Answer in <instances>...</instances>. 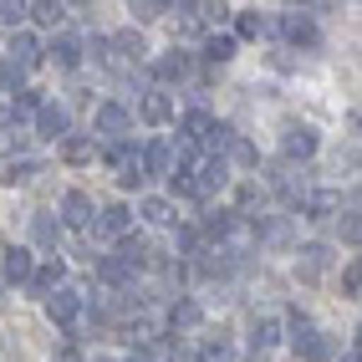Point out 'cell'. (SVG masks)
Instances as JSON below:
<instances>
[{
	"label": "cell",
	"mask_w": 362,
	"mask_h": 362,
	"mask_svg": "<svg viewBox=\"0 0 362 362\" xmlns=\"http://www.w3.org/2000/svg\"><path fill=\"white\" fill-rule=\"evenodd\" d=\"M92 128H98L107 143H123V138H128V107H123V103H98Z\"/></svg>",
	"instance_id": "6da1fadb"
},
{
	"label": "cell",
	"mask_w": 362,
	"mask_h": 362,
	"mask_svg": "<svg viewBox=\"0 0 362 362\" xmlns=\"http://www.w3.org/2000/svg\"><path fill=\"white\" fill-rule=\"evenodd\" d=\"M189 174L199 179L204 199H209L214 189H225V184H230V158H209V153H194V168H189Z\"/></svg>",
	"instance_id": "7a4b0ae2"
},
{
	"label": "cell",
	"mask_w": 362,
	"mask_h": 362,
	"mask_svg": "<svg viewBox=\"0 0 362 362\" xmlns=\"http://www.w3.org/2000/svg\"><path fill=\"white\" fill-rule=\"evenodd\" d=\"M255 240L271 250H286L291 245V214H260L255 220Z\"/></svg>",
	"instance_id": "3957f363"
},
{
	"label": "cell",
	"mask_w": 362,
	"mask_h": 362,
	"mask_svg": "<svg viewBox=\"0 0 362 362\" xmlns=\"http://www.w3.org/2000/svg\"><path fill=\"white\" fill-rule=\"evenodd\" d=\"M6 62H11L16 71L41 66V41H36L31 31H16V36H11V46H6Z\"/></svg>",
	"instance_id": "277c9868"
},
{
	"label": "cell",
	"mask_w": 362,
	"mask_h": 362,
	"mask_svg": "<svg viewBox=\"0 0 362 362\" xmlns=\"http://www.w3.org/2000/svg\"><path fill=\"white\" fill-rule=\"evenodd\" d=\"M317 128H306V123H291V128H286V138H281V153L286 158H311V153H317Z\"/></svg>",
	"instance_id": "5b68a950"
},
{
	"label": "cell",
	"mask_w": 362,
	"mask_h": 362,
	"mask_svg": "<svg viewBox=\"0 0 362 362\" xmlns=\"http://www.w3.org/2000/svg\"><path fill=\"white\" fill-rule=\"evenodd\" d=\"M66 128H71V112H66L62 103H46V107L36 112V133H41V138H62V143H66V138H71Z\"/></svg>",
	"instance_id": "8992f818"
},
{
	"label": "cell",
	"mask_w": 362,
	"mask_h": 362,
	"mask_svg": "<svg viewBox=\"0 0 362 362\" xmlns=\"http://www.w3.org/2000/svg\"><path fill=\"white\" fill-rule=\"evenodd\" d=\"M82 301H87V291H77V286H62V291H57L52 301H46V317L66 327V322H71V317L82 311Z\"/></svg>",
	"instance_id": "52a82bcc"
},
{
	"label": "cell",
	"mask_w": 362,
	"mask_h": 362,
	"mask_svg": "<svg viewBox=\"0 0 362 362\" xmlns=\"http://www.w3.org/2000/svg\"><path fill=\"white\" fill-rule=\"evenodd\" d=\"M128 225H133V214H128V204H103V214H98V220H92V230H98V235H112V240H123L128 235Z\"/></svg>",
	"instance_id": "ba28073f"
},
{
	"label": "cell",
	"mask_w": 362,
	"mask_h": 362,
	"mask_svg": "<svg viewBox=\"0 0 362 362\" xmlns=\"http://www.w3.org/2000/svg\"><path fill=\"white\" fill-rule=\"evenodd\" d=\"M62 225H71V230H92V199L82 194V189H71V194L62 199Z\"/></svg>",
	"instance_id": "9c48e42d"
},
{
	"label": "cell",
	"mask_w": 362,
	"mask_h": 362,
	"mask_svg": "<svg viewBox=\"0 0 362 362\" xmlns=\"http://www.w3.org/2000/svg\"><path fill=\"white\" fill-rule=\"evenodd\" d=\"M107 41H112L117 62H143V57H148V41H143V31H138V26L117 31V36H107Z\"/></svg>",
	"instance_id": "30bf717a"
},
{
	"label": "cell",
	"mask_w": 362,
	"mask_h": 362,
	"mask_svg": "<svg viewBox=\"0 0 362 362\" xmlns=\"http://www.w3.org/2000/svg\"><path fill=\"white\" fill-rule=\"evenodd\" d=\"M296 357H306V362H327L332 352H337V342H332V337L327 332H306V337H296Z\"/></svg>",
	"instance_id": "8fae6325"
},
{
	"label": "cell",
	"mask_w": 362,
	"mask_h": 362,
	"mask_svg": "<svg viewBox=\"0 0 362 362\" xmlns=\"http://www.w3.org/2000/svg\"><path fill=\"white\" fill-rule=\"evenodd\" d=\"M62 276H66V265H62V260H52V265H41V271L31 276V296H41V301H52V296L62 291Z\"/></svg>",
	"instance_id": "7c38bea8"
},
{
	"label": "cell",
	"mask_w": 362,
	"mask_h": 362,
	"mask_svg": "<svg viewBox=\"0 0 362 362\" xmlns=\"http://www.w3.org/2000/svg\"><path fill=\"white\" fill-rule=\"evenodd\" d=\"M31 276H36V260H31V250H6V276H0V281H6V286H16V281H26L31 286Z\"/></svg>",
	"instance_id": "4fadbf2b"
},
{
	"label": "cell",
	"mask_w": 362,
	"mask_h": 362,
	"mask_svg": "<svg viewBox=\"0 0 362 362\" xmlns=\"http://www.w3.org/2000/svg\"><path fill=\"white\" fill-rule=\"evenodd\" d=\"M138 112H143V123H153V128H163L168 117H174V103H168V92H143V103H138Z\"/></svg>",
	"instance_id": "5bb4252c"
},
{
	"label": "cell",
	"mask_w": 362,
	"mask_h": 362,
	"mask_svg": "<svg viewBox=\"0 0 362 362\" xmlns=\"http://www.w3.org/2000/svg\"><path fill=\"white\" fill-rule=\"evenodd\" d=\"M117 260H123L128 271H138V265H153V250H148V240L123 235V240H117Z\"/></svg>",
	"instance_id": "9a60e30c"
},
{
	"label": "cell",
	"mask_w": 362,
	"mask_h": 362,
	"mask_svg": "<svg viewBox=\"0 0 362 362\" xmlns=\"http://www.w3.org/2000/svg\"><path fill=\"white\" fill-rule=\"evenodd\" d=\"M46 57H52L62 71H71V66H82V41L77 36H57L52 46H46Z\"/></svg>",
	"instance_id": "2e32d148"
},
{
	"label": "cell",
	"mask_w": 362,
	"mask_h": 362,
	"mask_svg": "<svg viewBox=\"0 0 362 362\" xmlns=\"http://www.w3.org/2000/svg\"><path fill=\"white\" fill-rule=\"evenodd\" d=\"M332 265V245H322V240H311V245H301V276L317 281L322 271Z\"/></svg>",
	"instance_id": "e0dca14e"
},
{
	"label": "cell",
	"mask_w": 362,
	"mask_h": 362,
	"mask_svg": "<svg viewBox=\"0 0 362 362\" xmlns=\"http://www.w3.org/2000/svg\"><path fill=\"white\" fill-rule=\"evenodd\" d=\"M143 168H148V174H168L174 179V143H148V148H143Z\"/></svg>",
	"instance_id": "ac0fdd59"
},
{
	"label": "cell",
	"mask_w": 362,
	"mask_h": 362,
	"mask_svg": "<svg viewBox=\"0 0 362 362\" xmlns=\"http://www.w3.org/2000/svg\"><path fill=\"white\" fill-rule=\"evenodd\" d=\"M31 240L41 250H57V240H62V220L57 214H31Z\"/></svg>",
	"instance_id": "d6986e66"
},
{
	"label": "cell",
	"mask_w": 362,
	"mask_h": 362,
	"mask_svg": "<svg viewBox=\"0 0 362 362\" xmlns=\"http://www.w3.org/2000/svg\"><path fill=\"white\" fill-rule=\"evenodd\" d=\"M168 322H174V332H194V327L204 322V306H199L194 296H184V301H174V311H168Z\"/></svg>",
	"instance_id": "ffe728a7"
},
{
	"label": "cell",
	"mask_w": 362,
	"mask_h": 362,
	"mask_svg": "<svg viewBox=\"0 0 362 362\" xmlns=\"http://www.w3.org/2000/svg\"><path fill=\"white\" fill-rule=\"evenodd\" d=\"M281 31H286V41H291V46H306V52L322 41V36H317V26H311L306 16H286V21H281Z\"/></svg>",
	"instance_id": "44dd1931"
},
{
	"label": "cell",
	"mask_w": 362,
	"mask_h": 362,
	"mask_svg": "<svg viewBox=\"0 0 362 362\" xmlns=\"http://www.w3.org/2000/svg\"><path fill=\"white\" fill-rule=\"evenodd\" d=\"M153 77H163V82H184V77H189V52H168V57H158V62H153Z\"/></svg>",
	"instance_id": "7402d4cb"
},
{
	"label": "cell",
	"mask_w": 362,
	"mask_h": 362,
	"mask_svg": "<svg viewBox=\"0 0 362 362\" xmlns=\"http://www.w3.org/2000/svg\"><path fill=\"white\" fill-rule=\"evenodd\" d=\"M337 209H342V199H337L332 189H317V194H306V220H332Z\"/></svg>",
	"instance_id": "603a6c76"
},
{
	"label": "cell",
	"mask_w": 362,
	"mask_h": 362,
	"mask_svg": "<svg viewBox=\"0 0 362 362\" xmlns=\"http://www.w3.org/2000/svg\"><path fill=\"white\" fill-rule=\"evenodd\" d=\"M36 174H46V168H41V158H11V163H6V174H0V179H6V184L16 189V184H31Z\"/></svg>",
	"instance_id": "cb8c5ba5"
},
{
	"label": "cell",
	"mask_w": 362,
	"mask_h": 362,
	"mask_svg": "<svg viewBox=\"0 0 362 362\" xmlns=\"http://www.w3.org/2000/svg\"><path fill=\"white\" fill-rule=\"evenodd\" d=\"M138 214H143L148 225H174V199H158V194H148V199L138 204Z\"/></svg>",
	"instance_id": "d4e9b609"
},
{
	"label": "cell",
	"mask_w": 362,
	"mask_h": 362,
	"mask_svg": "<svg viewBox=\"0 0 362 362\" xmlns=\"http://www.w3.org/2000/svg\"><path fill=\"white\" fill-rule=\"evenodd\" d=\"M41 107H46V103H41V92H36V87H21L16 98H11V117H16V123H21V117H36Z\"/></svg>",
	"instance_id": "484cf974"
},
{
	"label": "cell",
	"mask_w": 362,
	"mask_h": 362,
	"mask_svg": "<svg viewBox=\"0 0 362 362\" xmlns=\"http://www.w3.org/2000/svg\"><path fill=\"white\" fill-rule=\"evenodd\" d=\"M92 153H98V143L82 138V133H71V138L62 143V158H66V163H92Z\"/></svg>",
	"instance_id": "4316f807"
},
{
	"label": "cell",
	"mask_w": 362,
	"mask_h": 362,
	"mask_svg": "<svg viewBox=\"0 0 362 362\" xmlns=\"http://www.w3.org/2000/svg\"><path fill=\"white\" fill-rule=\"evenodd\" d=\"M250 342H255V352H271V347L281 342V322H276V317H260V322H255V337H250Z\"/></svg>",
	"instance_id": "83f0119b"
},
{
	"label": "cell",
	"mask_w": 362,
	"mask_h": 362,
	"mask_svg": "<svg viewBox=\"0 0 362 362\" xmlns=\"http://www.w3.org/2000/svg\"><path fill=\"white\" fill-rule=\"evenodd\" d=\"M98 276L112 281V286H123V291H128V281H133V271H128V265L117 260V255H103V260H98Z\"/></svg>",
	"instance_id": "f1b7e54d"
},
{
	"label": "cell",
	"mask_w": 362,
	"mask_h": 362,
	"mask_svg": "<svg viewBox=\"0 0 362 362\" xmlns=\"http://www.w3.org/2000/svg\"><path fill=\"white\" fill-rule=\"evenodd\" d=\"M31 16V6H21V0H0V26H11V36L21 31V21Z\"/></svg>",
	"instance_id": "f546056e"
},
{
	"label": "cell",
	"mask_w": 362,
	"mask_h": 362,
	"mask_svg": "<svg viewBox=\"0 0 362 362\" xmlns=\"http://www.w3.org/2000/svg\"><path fill=\"white\" fill-rule=\"evenodd\" d=\"M204 57L209 62H230L235 57V36H204Z\"/></svg>",
	"instance_id": "4dcf8cb0"
},
{
	"label": "cell",
	"mask_w": 362,
	"mask_h": 362,
	"mask_svg": "<svg viewBox=\"0 0 362 362\" xmlns=\"http://www.w3.org/2000/svg\"><path fill=\"white\" fill-rule=\"evenodd\" d=\"M204 230L225 240V235L235 230V209H209V214H204Z\"/></svg>",
	"instance_id": "1f68e13d"
},
{
	"label": "cell",
	"mask_w": 362,
	"mask_h": 362,
	"mask_svg": "<svg viewBox=\"0 0 362 362\" xmlns=\"http://www.w3.org/2000/svg\"><path fill=\"white\" fill-rule=\"evenodd\" d=\"M31 16L41 21V26H62V16H66V6H57V0H36V6H31Z\"/></svg>",
	"instance_id": "d6a6232c"
},
{
	"label": "cell",
	"mask_w": 362,
	"mask_h": 362,
	"mask_svg": "<svg viewBox=\"0 0 362 362\" xmlns=\"http://www.w3.org/2000/svg\"><path fill=\"white\" fill-rule=\"evenodd\" d=\"M128 11H133V21H138V26H148V21H158L163 11H174V6H158V0H133Z\"/></svg>",
	"instance_id": "836d02e7"
},
{
	"label": "cell",
	"mask_w": 362,
	"mask_h": 362,
	"mask_svg": "<svg viewBox=\"0 0 362 362\" xmlns=\"http://www.w3.org/2000/svg\"><path fill=\"white\" fill-rule=\"evenodd\" d=\"M225 153H230V158H235L240 168H250V163L260 158V153H255V143H250V138H230V148H225Z\"/></svg>",
	"instance_id": "e575fe53"
},
{
	"label": "cell",
	"mask_w": 362,
	"mask_h": 362,
	"mask_svg": "<svg viewBox=\"0 0 362 362\" xmlns=\"http://www.w3.org/2000/svg\"><path fill=\"white\" fill-rule=\"evenodd\" d=\"M11 148H26V133H21V123H0V153Z\"/></svg>",
	"instance_id": "d590c367"
},
{
	"label": "cell",
	"mask_w": 362,
	"mask_h": 362,
	"mask_svg": "<svg viewBox=\"0 0 362 362\" xmlns=\"http://www.w3.org/2000/svg\"><path fill=\"white\" fill-rule=\"evenodd\" d=\"M235 31H240V36H260V31H271V26H265V21H260L255 11H245V16L235 21Z\"/></svg>",
	"instance_id": "8d00e7d4"
},
{
	"label": "cell",
	"mask_w": 362,
	"mask_h": 362,
	"mask_svg": "<svg viewBox=\"0 0 362 362\" xmlns=\"http://www.w3.org/2000/svg\"><path fill=\"white\" fill-rule=\"evenodd\" d=\"M143 179H148V168H143V163H133V168L117 174V184H123V189H143Z\"/></svg>",
	"instance_id": "74e56055"
},
{
	"label": "cell",
	"mask_w": 362,
	"mask_h": 362,
	"mask_svg": "<svg viewBox=\"0 0 362 362\" xmlns=\"http://www.w3.org/2000/svg\"><path fill=\"white\" fill-rule=\"evenodd\" d=\"M199 21L204 26H220V21H230V6H214L209 0V6H199Z\"/></svg>",
	"instance_id": "f35d334b"
},
{
	"label": "cell",
	"mask_w": 362,
	"mask_h": 362,
	"mask_svg": "<svg viewBox=\"0 0 362 362\" xmlns=\"http://www.w3.org/2000/svg\"><path fill=\"white\" fill-rule=\"evenodd\" d=\"M342 240L347 245H362V214H347L342 220Z\"/></svg>",
	"instance_id": "ab89813d"
},
{
	"label": "cell",
	"mask_w": 362,
	"mask_h": 362,
	"mask_svg": "<svg viewBox=\"0 0 362 362\" xmlns=\"http://www.w3.org/2000/svg\"><path fill=\"white\" fill-rule=\"evenodd\" d=\"M342 281H347V291H352V296H362V265H347V276H342Z\"/></svg>",
	"instance_id": "60d3db41"
},
{
	"label": "cell",
	"mask_w": 362,
	"mask_h": 362,
	"mask_svg": "<svg viewBox=\"0 0 362 362\" xmlns=\"http://www.w3.org/2000/svg\"><path fill=\"white\" fill-rule=\"evenodd\" d=\"M337 362H362V352H342V357H337Z\"/></svg>",
	"instance_id": "b9f144b4"
},
{
	"label": "cell",
	"mask_w": 362,
	"mask_h": 362,
	"mask_svg": "<svg viewBox=\"0 0 362 362\" xmlns=\"http://www.w3.org/2000/svg\"><path fill=\"white\" fill-rule=\"evenodd\" d=\"M6 92H11V87H6V82H0V107H11V98H6Z\"/></svg>",
	"instance_id": "7bdbcfd3"
},
{
	"label": "cell",
	"mask_w": 362,
	"mask_h": 362,
	"mask_svg": "<svg viewBox=\"0 0 362 362\" xmlns=\"http://www.w3.org/2000/svg\"><path fill=\"white\" fill-rule=\"evenodd\" d=\"M128 362H153V357H148V352H133V357H128Z\"/></svg>",
	"instance_id": "ee69618b"
},
{
	"label": "cell",
	"mask_w": 362,
	"mask_h": 362,
	"mask_svg": "<svg viewBox=\"0 0 362 362\" xmlns=\"http://www.w3.org/2000/svg\"><path fill=\"white\" fill-rule=\"evenodd\" d=\"M0 311H6V281H0Z\"/></svg>",
	"instance_id": "f6af8a7d"
},
{
	"label": "cell",
	"mask_w": 362,
	"mask_h": 362,
	"mask_svg": "<svg viewBox=\"0 0 362 362\" xmlns=\"http://www.w3.org/2000/svg\"><path fill=\"white\" fill-rule=\"evenodd\" d=\"M357 342H362V332H357Z\"/></svg>",
	"instance_id": "bcb514c9"
},
{
	"label": "cell",
	"mask_w": 362,
	"mask_h": 362,
	"mask_svg": "<svg viewBox=\"0 0 362 362\" xmlns=\"http://www.w3.org/2000/svg\"><path fill=\"white\" fill-rule=\"evenodd\" d=\"M98 362H103V357H98Z\"/></svg>",
	"instance_id": "7dc6e473"
}]
</instances>
